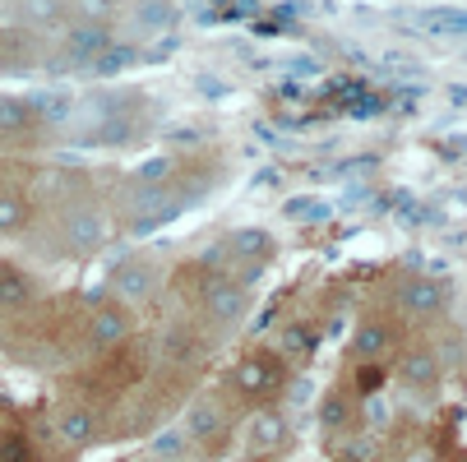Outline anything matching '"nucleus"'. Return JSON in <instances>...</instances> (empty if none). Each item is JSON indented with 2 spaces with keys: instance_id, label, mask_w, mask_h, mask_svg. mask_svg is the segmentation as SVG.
Returning <instances> with one entry per match:
<instances>
[{
  "instance_id": "1",
  "label": "nucleus",
  "mask_w": 467,
  "mask_h": 462,
  "mask_svg": "<svg viewBox=\"0 0 467 462\" xmlns=\"http://www.w3.org/2000/svg\"><path fill=\"white\" fill-rule=\"evenodd\" d=\"M283 384H287V361H283L278 352H250V356L236 361V370H232V388L241 393V398H250V403L274 398Z\"/></svg>"
},
{
  "instance_id": "2",
  "label": "nucleus",
  "mask_w": 467,
  "mask_h": 462,
  "mask_svg": "<svg viewBox=\"0 0 467 462\" xmlns=\"http://www.w3.org/2000/svg\"><path fill=\"white\" fill-rule=\"evenodd\" d=\"M398 305H403L408 319H435L449 305V287L440 278H408L398 282Z\"/></svg>"
},
{
  "instance_id": "3",
  "label": "nucleus",
  "mask_w": 467,
  "mask_h": 462,
  "mask_svg": "<svg viewBox=\"0 0 467 462\" xmlns=\"http://www.w3.org/2000/svg\"><path fill=\"white\" fill-rule=\"evenodd\" d=\"M232 430V416L218 398H194L190 412H185V435L199 439V444H223Z\"/></svg>"
},
{
  "instance_id": "4",
  "label": "nucleus",
  "mask_w": 467,
  "mask_h": 462,
  "mask_svg": "<svg viewBox=\"0 0 467 462\" xmlns=\"http://www.w3.org/2000/svg\"><path fill=\"white\" fill-rule=\"evenodd\" d=\"M199 310H204L218 328H232V323H241V319H245L250 296H245V287H241V282H213L204 296H199Z\"/></svg>"
},
{
  "instance_id": "5",
  "label": "nucleus",
  "mask_w": 467,
  "mask_h": 462,
  "mask_svg": "<svg viewBox=\"0 0 467 462\" xmlns=\"http://www.w3.org/2000/svg\"><path fill=\"white\" fill-rule=\"evenodd\" d=\"M130 328H135V314H130V305L102 301V305L88 314V343H93V347H116V343L130 338Z\"/></svg>"
},
{
  "instance_id": "6",
  "label": "nucleus",
  "mask_w": 467,
  "mask_h": 462,
  "mask_svg": "<svg viewBox=\"0 0 467 462\" xmlns=\"http://www.w3.org/2000/svg\"><path fill=\"white\" fill-rule=\"evenodd\" d=\"M153 287H158V273H153V263H144V259H125L120 269L111 273V292L120 296V305H140V301H149Z\"/></svg>"
},
{
  "instance_id": "7",
  "label": "nucleus",
  "mask_w": 467,
  "mask_h": 462,
  "mask_svg": "<svg viewBox=\"0 0 467 462\" xmlns=\"http://www.w3.org/2000/svg\"><path fill=\"white\" fill-rule=\"evenodd\" d=\"M283 439H287V421H283V412H274V407H259V412L245 421V448H250L254 457L278 453Z\"/></svg>"
},
{
  "instance_id": "8",
  "label": "nucleus",
  "mask_w": 467,
  "mask_h": 462,
  "mask_svg": "<svg viewBox=\"0 0 467 462\" xmlns=\"http://www.w3.org/2000/svg\"><path fill=\"white\" fill-rule=\"evenodd\" d=\"M56 435L70 444V448H88L98 435H102V426H98V412H88L84 403H70V407H60V416H56Z\"/></svg>"
},
{
  "instance_id": "9",
  "label": "nucleus",
  "mask_w": 467,
  "mask_h": 462,
  "mask_svg": "<svg viewBox=\"0 0 467 462\" xmlns=\"http://www.w3.org/2000/svg\"><path fill=\"white\" fill-rule=\"evenodd\" d=\"M389 352H393V328H389L384 319H366V323L357 328V338H352V361L379 365Z\"/></svg>"
},
{
  "instance_id": "10",
  "label": "nucleus",
  "mask_w": 467,
  "mask_h": 462,
  "mask_svg": "<svg viewBox=\"0 0 467 462\" xmlns=\"http://www.w3.org/2000/svg\"><path fill=\"white\" fill-rule=\"evenodd\" d=\"M107 241V222L93 213V209H75V213H65V245L70 250H98Z\"/></svg>"
},
{
  "instance_id": "11",
  "label": "nucleus",
  "mask_w": 467,
  "mask_h": 462,
  "mask_svg": "<svg viewBox=\"0 0 467 462\" xmlns=\"http://www.w3.org/2000/svg\"><path fill=\"white\" fill-rule=\"evenodd\" d=\"M33 301H37V282L15 263H0V310L15 314V310H28Z\"/></svg>"
},
{
  "instance_id": "12",
  "label": "nucleus",
  "mask_w": 467,
  "mask_h": 462,
  "mask_svg": "<svg viewBox=\"0 0 467 462\" xmlns=\"http://www.w3.org/2000/svg\"><path fill=\"white\" fill-rule=\"evenodd\" d=\"M398 379H403L408 388H435L440 384V356L431 347L403 352V361H398Z\"/></svg>"
},
{
  "instance_id": "13",
  "label": "nucleus",
  "mask_w": 467,
  "mask_h": 462,
  "mask_svg": "<svg viewBox=\"0 0 467 462\" xmlns=\"http://www.w3.org/2000/svg\"><path fill=\"white\" fill-rule=\"evenodd\" d=\"M28 213H33V209H28L24 194L0 185V236H19V231L28 227Z\"/></svg>"
},
{
  "instance_id": "14",
  "label": "nucleus",
  "mask_w": 467,
  "mask_h": 462,
  "mask_svg": "<svg viewBox=\"0 0 467 462\" xmlns=\"http://www.w3.org/2000/svg\"><path fill=\"white\" fill-rule=\"evenodd\" d=\"M33 125V107L15 102V98H0V135H19V129Z\"/></svg>"
},
{
  "instance_id": "15",
  "label": "nucleus",
  "mask_w": 467,
  "mask_h": 462,
  "mask_svg": "<svg viewBox=\"0 0 467 462\" xmlns=\"http://www.w3.org/2000/svg\"><path fill=\"white\" fill-rule=\"evenodd\" d=\"M232 250H236V254H250V259H264V254L274 250V236L259 231V227H245V231L232 236Z\"/></svg>"
},
{
  "instance_id": "16",
  "label": "nucleus",
  "mask_w": 467,
  "mask_h": 462,
  "mask_svg": "<svg viewBox=\"0 0 467 462\" xmlns=\"http://www.w3.org/2000/svg\"><path fill=\"white\" fill-rule=\"evenodd\" d=\"M107 37H111V33H107L102 24H84V28L70 33V51H75V56H98V51L107 46Z\"/></svg>"
},
{
  "instance_id": "17",
  "label": "nucleus",
  "mask_w": 467,
  "mask_h": 462,
  "mask_svg": "<svg viewBox=\"0 0 467 462\" xmlns=\"http://www.w3.org/2000/svg\"><path fill=\"white\" fill-rule=\"evenodd\" d=\"M315 352V334L310 328H301V323H292V328H283V361H296V356H310Z\"/></svg>"
},
{
  "instance_id": "18",
  "label": "nucleus",
  "mask_w": 467,
  "mask_h": 462,
  "mask_svg": "<svg viewBox=\"0 0 467 462\" xmlns=\"http://www.w3.org/2000/svg\"><path fill=\"white\" fill-rule=\"evenodd\" d=\"M348 416H352V407H348L343 393H333V398H324V407H319V426H324L328 435H338V430L348 426Z\"/></svg>"
},
{
  "instance_id": "19",
  "label": "nucleus",
  "mask_w": 467,
  "mask_h": 462,
  "mask_svg": "<svg viewBox=\"0 0 467 462\" xmlns=\"http://www.w3.org/2000/svg\"><path fill=\"white\" fill-rule=\"evenodd\" d=\"M185 439H190L185 430H162V435L153 439V453H158L162 462H176V457L185 453Z\"/></svg>"
},
{
  "instance_id": "20",
  "label": "nucleus",
  "mask_w": 467,
  "mask_h": 462,
  "mask_svg": "<svg viewBox=\"0 0 467 462\" xmlns=\"http://www.w3.org/2000/svg\"><path fill=\"white\" fill-rule=\"evenodd\" d=\"M0 462H33V453H28V439L10 430L5 439H0Z\"/></svg>"
},
{
  "instance_id": "21",
  "label": "nucleus",
  "mask_w": 467,
  "mask_h": 462,
  "mask_svg": "<svg viewBox=\"0 0 467 462\" xmlns=\"http://www.w3.org/2000/svg\"><path fill=\"white\" fill-rule=\"evenodd\" d=\"M292 218H324V204H292Z\"/></svg>"
}]
</instances>
